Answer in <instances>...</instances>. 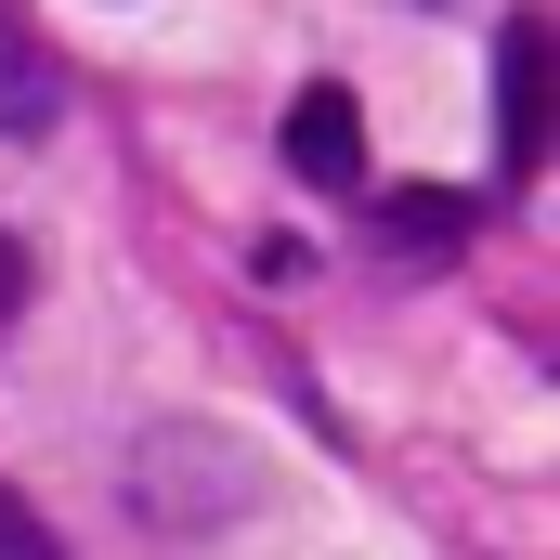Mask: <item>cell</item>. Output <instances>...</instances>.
<instances>
[{"mask_svg":"<svg viewBox=\"0 0 560 560\" xmlns=\"http://www.w3.org/2000/svg\"><path fill=\"white\" fill-rule=\"evenodd\" d=\"M131 495L156 522H183V535H209V522H235L248 509V456L235 443H209V430H156L131 456Z\"/></svg>","mask_w":560,"mask_h":560,"instance_id":"1","label":"cell"},{"mask_svg":"<svg viewBox=\"0 0 560 560\" xmlns=\"http://www.w3.org/2000/svg\"><path fill=\"white\" fill-rule=\"evenodd\" d=\"M548 156V13H509L495 26V170L522 183Z\"/></svg>","mask_w":560,"mask_h":560,"instance_id":"2","label":"cell"},{"mask_svg":"<svg viewBox=\"0 0 560 560\" xmlns=\"http://www.w3.org/2000/svg\"><path fill=\"white\" fill-rule=\"evenodd\" d=\"M287 170H300L313 196H365V105H352L339 79H313V92L287 105Z\"/></svg>","mask_w":560,"mask_h":560,"instance_id":"3","label":"cell"},{"mask_svg":"<svg viewBox=\"0 0 560 560\" xmlns=\"http://www.w3.org/2000/svg\"><path fill=\"white\" fill-rule=\"evenodd\" d=\"M52 118H66V66L26 26V0H0V143H39Z\"/></svg>","mask_w":560,"mask_h":560,"instance_id":"4","label":"cell"},{"mask_svg":"<svg viewBox=\"0 0 560 560\" xmlns=\"http://www.w3.org/2000/svg\"><path fill=\"white\" fill-rule=\"evenodd\" d=\"M392 248H469V196H378Z\"/></svg>","mask_w":560,"mask_h":560,"instance_id":"5","label":"cell"},{"mask_svg":"<svg viewBox=\"0 0 560 560\" xmlns=\"http://www.w3.org/2000/svg\"><path fill=\"white\" fill-rule=\"evenodd\" d=\"M0 560H66V535H52V522L13 495V482H0Z\"/></svg>","mask_w":560,"mask_h":560,"instance_id":"6","label":"cell"},{"mask_svg":"<svg viewBox=\"0 0 560 560\" xmlns=\"http://www.w3.org/2000/svg\"><path fill=\"white\" fill-rule=\"evenodd\" d=\"M26 287H39V275H26V248L0 235V339H13V313H26Z\"/></svg>","mask_w":560,"mask_h":560,"instance_id":"7","label":"cell"}]
</instances>
